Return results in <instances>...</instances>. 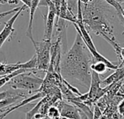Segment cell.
<instances>
[{
	"mask_svg": "<svg viewBox=\"0 0 124 119\" xmlns=\"http://www.w3.org/2000/svg\"><path fill=\"white\" fill-rule=\"evenodd\" d=\"M94 62V58L78 32L72 47L61 60V76L67 81L89 89L92 73L91 65Z\"/></svg>",
	"mask_w": 124,
	"mask_h": 119,
	"instance_id": "6da1fadb",
	"label": "cell"
},
{
	"mask_svg": "<svg viewBox=\"0 0 124 119\" xmlns=\"http://www.w3.org/2000/svg\"><path fill=\"white\" fill-rule=\"evenodd\" d=\"M116 10L105 0H92L84 4L83 11L84 23L89 32H92L103 39L116 40L112 20Z\"/></svg>",
	"mask_w": 124,
	"mask_h": 119,
	"instance_id": "7a4b0ae2",
	"label": "cell"
},
{
	"mask_svg": "<svg viewBox=\"0 0 124 119\" xmlns=\"http://www.w3.org/2000/svg\"><path fill=\"white\" fill-rule=\"evenodd\" d=\"M44 81L40 77L35 76L33 71H30L14 77L6 85H9L13 89H23L32 92L40 91Z\"/></svg>",
	"mask_w": 124,
	"mask_h": 119,
	"instance_id": "3957f363",
	"label": "cell"
},
{
	"mask_svg": "<svg viewBox=\"0 0 124 119\" xmlns=\"http://www.w3.org/2000/svg\"><path fill=\"white\" fill-rule=\"evenodd\" d=\"M37 57L38 71H47L51 62V47L52 42L51 40L43 39L41 41L31 39Z\"/></svg>",
	"mask_w": 124,
	"mask_h": 119,
	"instance_id": "277c9868",
	"label": "cell"
},
{
	"mask_svg": "<svg viewBox=\"0 0 124 119\" xmlns=\"http://www.w3.org/2000/svg\"><path fill=\"white\" fill-rule=\"evenodd\" d=\"M37 68H38V60H37L36 55L35 54L30 60L24 63L18 62L14 64H7L1 62V68H0V76L9 74L19 69H36L38 71Z\"/></svg>",
	"mask_w": 124,
	"mask_h": 119,
	"instance_id": "5b68a950",
	"label": "cell"
},
{
	"mask_svg": "<svg viewBox=\"0 0 124 119\" xmlns=\"http://www.w3.org/2000/svg\"><path fill=\"white\" fill-rule=\"evenodd\" d=\"M48 8L49 9H48L47 15H42L44 20V39L52 41L54 20L57 16V9L53 1L50 3Z\"/></svg>",
	"mask_w": 124,
	"mask_h": 119,
	"instance_id": "8992f818",
	"label": "cell"
},
{
	"mask_svg": "<svg viewBox=\"0 0 124 119\" xmlns=\"http://www.w3.org/2000/svg\"><path fill=\"white\" fill-rule=\"evenodd\" d=\"M27 8H28V7L26 4H23L20 9L16 12L7 23H5V25L4 27V28L2 29L1 33H0V47H1L4 44V43L9 38H12V36L13 35L14 32H15V28H13V25L15 23V22L16 21V20L17 19V17H19V15L21 14V12L23 11H24L25 9H26Z\"/></svg>",
	"mask_w": 124,
	"mask_h": 119,
	"instance_id": "52a82bcc",
	"label": "cell"
},
{
	"mask_svg": "<svg viewBox=\"0 0 124 119\" xmlns=\"http://www.w3.org/2000/svg\"><path fill=\"white\" fill-rule=\"evenodd\" d=\"M26 97L25 95L22 92H12L11 90L3 91L0 94V108H4L11 105H15L19 103L20 100Z\"/></svg>",
	"mask_w": 124,
	"mask_h": 119,
	"instance_id": "ba28073f",
	"label": "cell"
},
{
	"mask_svg": "<svg viewBox=\"0 0 124 119\" xmlns=\"http://www.w3.org/2000/svg\"><path fill=\"white\" fill-rule=\"evenodd\" d=\"M57 106L60 111L61 116L68 118V119H82L80 110L75 105L66 103L65 102H58Z\"/></svg>",
	"mask_w": 124,
	"mask_h": 119,
	"instance_id": "9c48e42d",
	"label": "cell"
},
{
	"mask_svg": "<svg viewBox=\"0 0 124 119\" xmlns=\"http://www.w3.org/2000/svg\"><path fill=\"white\" fill-rule=\"evenodd\" d=\"M44 95H45V94H44V92H39L35 94L34 95L30 97L25 98L24 100H23L22 101L19 102L17 104H15V105L14 106H12V107L9 106V107L4 108H5V110L1 108V116H0V119H3L5 116H7L8 114H9L11 112L15 111H17V110H19L20 108H21L25 106L26 105H28V104H29V103L33 102L34 100H37V99H39V98H41V97H44Z\"/></svg>",
	"mask_w": 124,
	"mask_h": 119,
	"instance_id": "30bf717a",
	"label": "cell"
},
{
	"mask_svg": "<svg viewBox=\"0 0 124 119\" xmlns=\"http://www.w3.org/2000/svg\"><path fill=\"white\" fill-rule=\"evenodd\" d=\"M97 73L92 71V81L90 84V88L89 90V100L85 102L86 104H92L94 102L95 97L98 92H100L101 87L102 81L100 80Z\"/></svg>",
	"mask_w": 124,
	"mask_h": 119,
	"instance_id": "8fae6325",
	"label": "cell"
},
{
	"mask_svg": "<svg viewBox=\"0 0 124 119\" xmlns=\"http://www.w3.org/2000/svg\"><path fill=\"white\" fill-rule=\"evenodd\" d=\"M41 0H32L31 6L30 7V13H29V23H28V26L27 28V31L25 32V35L28 38L31 39H33V19H34V15L36 9L39 6Z\"/></svg>",
	"mask_w": 124,
	"mask_h": 119,
	"instance_id": "7c38bea8",
	"label": "cell"
},
{
	"mask_svg": "<svg viewBox=\"0 0 124 119\" xmlns=\"http://www.w3.org/2000/svg\"><path fill=\"white\" fill-rule=\"evenodd\" d=\"M91 69L92 71L97 73L98 74L102 75L107 73L108 71L109 70V68L105 62L96 61L91 65Z\"/></svg>",
	"mask_w": 124,
	"mask_h": 119,
	"instance_id": "4fadbf2b",
	"label": "cell"
},
{
	"mask_svg": "<svg viewBox=\"0 0 124 119\" xmlns=\"http://www.w3.org/2000/svg\"><path fill=\"white\" fill-rule=\"evenodd\" d=\"M47 101H48V99L46 97H43V99L41 100H40L31 110H30L29 111H28L26 113L25 119H32L33 118H34L36 114H37L38 113H40V111H41V106L43 105V104Z\"/></svg>",
	"mask_w": 124,
	"mask_h": 119,
	"instance_id": "5bb4252c",
	"label": "cell"
},
{
	"mask_svg": "<svg viewBox=\"0 0 124 119\" xmlns=\"http://www.w3.org/2000/svg\"><path fill=\"white\" fill-rule=\"evenodd\" d=\"M70 103L74 104L76 107H78L80 110H81L89 119H94V113L90 109V108L86 104L80 102H76V101H70Z\"/></svg>",
	"mask_w": 124,
	"mask_h": 119,
	"instance_id": "9a60e30c",
	"label": "cell"
},
{
	"mask_svg": "<svg viewBox=\"0 0 124 119\" xmlns=\"http://www.w3.org/2000/svg\"><path fill=\"white\" fill-rule=\"evenodd\" d=\"M46 116H49L51 119H54V118H59L61 116L60 115V111L59 108L57 106H51L48 108Z\"/></svg>",
	"mask_w": 124,
	"mask_h": 119,
	"instance_id": "2e32d148",
	"label": "cell"
},
{
	"mask_svg": "<svg viewBox=\"0 0 124 119\" xmlns=\"http://www.w3.org/2000/svg\"><path fill=\"white\" fill-rule=\"evenodd\" d=\"M67 4L69 9L74 14L78 12V0H67Z\"/></svg>",
	"mask_w": 124,
	"mask_h": 119,
	"instance_id": "e0dca14e",
	"label": "cell"
},
{
	"mask_svg": "<svg viewBox=\"0 0 124 119\" xmlns=\"http://www.w3.org/2000/svg\"><path fill=\"white\" fill-rule=\"evenodd\" d=\"M62 83L73 93V94H75V95H78V96H81V95H82L83 94L81 93V92H80V91L76 87H73V86H72L66 79H65L64 78H62Z\"/></svg>",
	"mask_w": 124,
	"mask_h": 119,
	"instance_id": "ac0fdd59",
	"label": "cell"
},
{
	"mask_svg": "<svg viewBox=\"0 0 124 119\" xmlns=\"http://www.w3.org/2000/svg\"><path fill=\"white\" fill-rule=\"evenodd\" d=\"M21 7H22V6H21ZM21 7H15V8H14V9H10V10H9V11H7V12H1V14H0V19H3V18H4L5 17H7V16H8L9 15H11V14H12V13H16V12H17L20 9Z\"/></svg>",
	"mask_w": 124,
	"mask_h": 119,
	"instance_id": "d6986e66",
	"label": "cell"
},
{
	"mask_svg": "<svg viewBox=\"0 0 124 119\" xmlns=\"http://www.w3.org/2000/svg\"><path fill=\"white\" fill-rule=\"evenodd\" d=\"M118 110L121 115L124 116V99H122L118 105Z\"/></svg>",
	"mask_w": 124,
	"mask_h": 119,
	"instance_id": "ffe728a7",
	"label": "cell"
},
{
	"mask_svg": "<svg viewBox=\"0 0 124 119\" xmlns=\"http://www.w3.org/2000/svg\"><path fill=\"white\" fill-rule=\"evenodd\" d=\"M20 1H21L22 2H23L24 4H26V5L28 7V8L31 7V3H32V0H20Z\"/></svg>",
	"mask_w": 124,
	"mask_h": 119,
	"instance_id": "44dd1931",
	"label": "cell"
},
{
	"mask_svg": "<svg viewBox=\"0 0 124 119\" xmlns=\"http://www.w3.org/2000/svg\"><path fill=\"white\" fill-rule=\"evenodd\" d=\"M123 60H124V47L121 48V56H120V58H119L120 63H121Z\"/></svg>",
	"mask_w": 124,
	"mask_h": 119,
	"instance_id": "7402d4cb",
	"label": "cell"
},
{
	"mask_svg": "<svg viewBox=\"0 0 124 119\" xmlns=\"http://www.w3.org/2000/svg\"><path fill=\"white\" fill-rule=\"evenodd\" d=\"M20 0H9L8 3L10 4V5H15V4H19Z\"/></svg>",
	"mask_w": 124,
	"mask_h": 119,
	"instance_id": "603a6c76",
	"label": "cell"
},
{
	"mask_svg": "<svg viewBox=\"0 0 124 119\" xmlns=\"http://www.w3.org/2000/svg\"><path fill=\"white\" fill-rule=\"evenodd\" d=\"M92 0H81V1L84 4H89Z\"/></svg>",
	"mask_w": 124,
	"mask_h": 119,
	"instance_id": "cb8c5ba5",
	"label": "cell"
},
{
	"mask_svg": "<svg viewBox=\"0 0 124 119\" xmlns=\"http://www.w3.org/2000/svg\"><path fill=\"white\" fill-rule=\"evenodd\" d=\"M8 1H9V0H0V3H1V4H7V3H8Z\"/></svg>",
	"mask_w": 124,
	"mask_h": 119,
	"instance_id": "d4e9b609",
	"label": "cell"
},
{
	"mask_svg": "<svg viewBox=\"0 0 124 119\" xmlns=\"http://www.w3.org/2000/svg\"><path fill=\"white\" fill-rule=\"evenodd\" d=\"M116 1H118V3H120L121 4H124V0H116Z\"/></svg>",
	"mask_w": 124,
	"mask_h": 119,
	"instance_id": "484cf974",
	"label": "cell"
},
{
	"mask_svg": "<svg viewBox=\"0 0 124 119\" xmlns=\"http://www.w3.org/2000/svg\"><path fill=\"white\" fill-rule=\"evenodd\" d=\"M52 119L51 118H49V116H44V118H42V119Z\"/></svg>",
	"mask_w": 124,
	"mask_h": 119,
	"instance_id": "4316f807",
	"label": "cell"
},
{
	"mask_svg": "<svg viewBox=\"0 0 124 119\" xmlns=\"http://www.w3.org/2000/svg\"><path fill=\"white\" fill-rule=\"evenodd\" d=\"M59 119H68V118H65V117H63V116H60Z\"/></svg>",
	"mask_w": 124,
	"mask_h": 119,
	"instance_id": "83f0119b",
	"label": "cell"
},
{
	"mask_svg": "<svg viewBox=\"0 0 124 119\" xmlns=\"http://www.w3.org/2000/svg\"><path fill=\"white\" fill-rule=\"evenodd\" d=\"M60 118V117H59ZM59 118H54V119H59Z\"/></svg>",
	"mask_w": 124,
	"mask_h": 119,
	"instance_id": "f1b7e54d",
	"label": "cell"
}]
</instances>
